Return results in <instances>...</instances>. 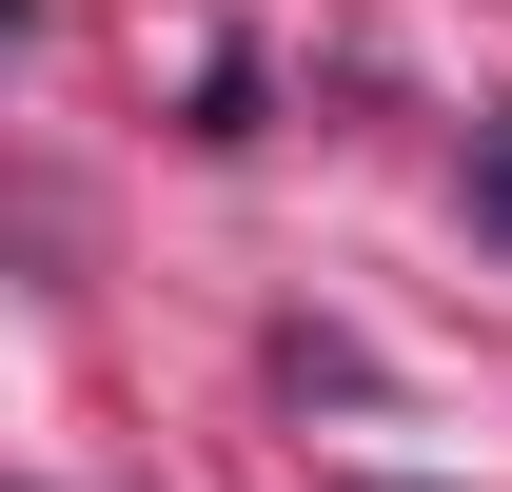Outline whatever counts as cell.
Wrapping results in <instances>:
<instances>
[{
    "label": "cell",
    "mask_w": 512,
    "mask_h": 492,
    "mask_svg": "<svg viewBox=\"0 0 512 492\" xmlns=\"http://www.w3.org/2000/svg\"><path fill=\"white\" fill-rule=\"evenodd\" d=\"M473 217H493V237H512V119L473 138Z\"/></svg>",
    "instance_id": "cell-1"
},
{
    "label": "cell",
    "mask_w": 512,
    "mask_h": 492,
    "mask_svg": "<svg viewBox=\"0 0 512 492\" xmlns=\"http://www.w3.org/2000/svg\"><path fill=\"white\" fill-rule=\"evenodd\" d=\"M20 20H40V0H0V60H20Z\"/></svg>",
    "instance_id": "cell-2"
}]
</instances>
